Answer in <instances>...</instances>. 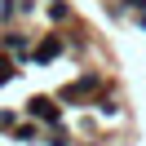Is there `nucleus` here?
<instances>
[{
	"label": "nucleus",
	"mask_w": 146,
	"mask_h": 146,
	"mask_svg": "<svg viewBox=\"0 0 146 146\" xmlns=\"http://www.w3.org/2000/svg\"><path fill=\"white\" fill-rule=\"evenodd\" d=\"M58 53H62V40H58V36H44V40L36 44V53H31V58H36V62H53Z\"/></svg>",
	"instance_id": "20e7f679"
},
{
	"label": "nucleus",
	"mask_w": 146,
	"mask_h": 146,
	"mask_svg": "<svg viewBox=\"0 0 146 146\" xmlns=\"http://www.w3.org/2000/svg\"><path fill=\"white\" fill-rule=\"evenodd\" d=\"M13 75H18V71H13V58H0V84H9Z\"/></svg>",
	"instance_id": "0eeeda50"
},
{
	"label": "nucleus",
	"mask_w": 146,
	"mask_h": 146,
	"mask_svg": "<svg viewBox=\"0 0 146 146\" xmlns=\"http://www.w3.org/2000/svg\"><path fill=\"white\" fill-rule=\"evenodd\" d=\"M0 18H5V22L18 18V0H0Z\"/></svg>",
	"instance_id": "6e6552de"
},
{
	"label": "nucleus",
	"mask_w": 146,
	"mask_h": 146,
	"mask_svg": "<svg viewBox=\"0 0 146 146\" xmlns=\"http://www.w3.org/2000/svg\"><path fill=\"white\" fill-rule=\"evenodd\" d=\"M44 5H49V18H53V22H66V18H71V5H66V0H44Z\"/></svg>",
	"instance_id": "39448f33"
},
{
	"label": "nucleus",
	"mask_w": 146,
	"mask_h": 146,
	"mask_svg": "<svg viewBox=\"0 0 146 146\" xmlns=\"http://www.w3.org/2000/svg\"><path fill=\"white\" fill-rule=\"evenodd\" d=\"M27 115H31V119H44V124H53V128L62 124V111H58L53 98H31V102H27Z\"/></svg>",
	"instance_id": "f257e3e1"
},
{
	"label": "nucleus",
	"mask_w": 146,
	"mask_h": 146,
	"mask_svg": "<svg viewBox=\"0 0 146 146\" xmlns=\"http://www.w3.org/2000/svg\"><path fill=\"white\" fill-rule=\"evenodd\" d=\"M98 84H102V75H98V71H89V75H80L75 84H66V89H62V98H84V93H93Z\"/></svg>",
	"instance_id": "7ed1b4c3"
},
{
	"label": "nucleus",
	"mask_w": 146,
	"mask_h": 146,
	"mask_svg": "<svg viewBox=\"0 0 146 146\" xmlns=\"http://www.w3.org/2000/svg\"><path fill=\"white\" fill-rule=\"evenodd\" d=\"M124 9H137V13H146V0H124V5H115V13H124Z\"/></svg>",
	"instance_id": "1a4fd4ad"
},
{
	"label": "nucleus",
	"mask_w": 146,
	"mask_h": 146,
	"mask_svg": "<svg viewBox=\"0 0 146 146\" xmlns=\"http://www.w3.org/2000/svg\"><path fill=\"white\" fill-rule=\"evenodd\" d=\"M0 49H9V53L18 58V62H27V58L36 53V49H31V40L22 36V31H9V36H0Z\"/></svg>",
	"instance_id": "f03ea898"
},
{
	"label": "nucleus",
	"mask_w": 146,
	"mask_h": 146,
	"mask_svg": "<svg viewBox=\"0 0 146 146\" xmlns=\"http://www.w3.org/2000/svg\"><path fill=\"white\" fill-rule=\"evenodd\" d=\"M18 124V115H13V111H0V128H13Z\"/></svg>",
	"instance_id": "9d476101"
},
{
	"label": "nucleus",
	"mask_w": 146,
	"mask_h": 146,
	"mask_svg": "<svg viewBox=\"0 0 146 146\" xmlns=\"http://www.w3.org/2000/svg\"><path fill=\"white\" fill-rule=\"evenodd\" d=\"M13 137H18V142H40V128H36V124H22Z\"/></svg>",
	"instance_id": "423d86ee"
},
{
	"label": "nucleus",
	"mask_w": 146,
	"mask_h": 146,
	"mask_svg": "<svg viewBox=\"0 0 146 146\" xmlns=\"http://www.w3.org/2000/svg\"><path fill=\"white\" fill-rule=\"evenodd\" d=\"M49 146H71V142H66V137H53V142H49Z\"/></svg>",
	"instance_id": "9b49d317"
}]
</instances>
